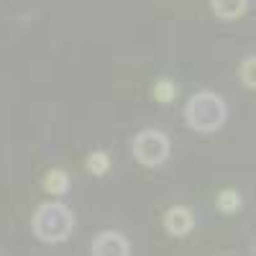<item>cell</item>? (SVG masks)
<instances>
[{
    "mask_svg": "<svg viewBox=\"0 0 256 256\" xmlns=\"http://www.w3.org/2000/svg\"><path fill=\"white\" fill-rule=\"evenodd\" d=\"M218 208L223 212H236L241 208V195H238V192H233V190H223L218 195Z\"/></svg>",
    "mask_w": 256,
    "mask_h": 256,
    "instance_id": "10",
    "label": "cell"
},
{
    "mask_svg": "<svg viewBox=\"0 0 256 256\" xmlns=\"http://www.w3.org/2000/svg\"><path fill=\"white\" fill-rule=\"evenodd\" d=\"M92 256H128V244L120 233L105 230L92 244Z\"/></svg>",
    "mask_w": 256,
    "mask_h": 256,
    "instance_id": "4",
    "label": "cell"
},
{
    "mask_svg": "<svg viewBox=\"0 0 256 256\" xmlns=\"http://www.w3.org/2000/svg\"><path fill=\"white\" fill-rule=\"evenodd\" d=\"M44 187H46V192H52V195H62V192H67V187H70L67 172H62V169H52V172L46 174V180H44Z\"/></svg>",
    "mask_w": 256,
    "mask_h": 256,
    "instance_id": "7",
    "label": "cell"
},
{
    "mask_svg": "<svg viewBox=\"0 0 256 256\" xmlns=\"http://www.w3.org/2000/svg\"><path fill=\"white\" fill-rule=\"evenodd\" d=\"M74 226L72 210L64 202H44L34 216V233L44 244H59L70 236Z\"/></svg>",
    "mask_w": 256,
    "mask_h": 256,
    "instance_id": "2",
    "label": "cell"
},
{
    "mask_svg": "<svg viewBox=\"0 0 256 256\" xmlns=\"http://www.w3.org/2000/svg\"><path fill=\"white\" fill-rule=\"evenodd\" d=\"M131 152H134L136 162H141L146 166H156V164H162L169 156V141L159 131H141L134 138Z\"/></svg>",
    "mask_w": 256,
    "mask_h": 256,
    "instance_id": "3",
    "label": "cell"
},
{
    "mask_svg": "<svg viewBox=\"0 0 256 256\" xmlns=\"http://www.w3.org/2000/svg\"><path fill=\"white\" fill-rule=\"evenodd\" d=\"M108 166H110V159L105 152H92L88 156V169L95 174V177H102L105 172H108Z\"/></svg>",
    "mask_w": 256,
    "mask_h": 256,
    "instance_id": "9",
    "label": "cell"
},
{
    "mask_svg": "<svg viewBox=\"0 0 256 256\" xmlns=\"http://www.w3.org/2000/svg\"><path fill=\"white\" fill-rule=\"evenodd\" d=\"M164 228L172 233V236H184V233H190V228H192V212H190V208H184V205L169 208L166 216H164Z\"/></svg>",
    "mask_w": 256,
    "mask_h": 256,
    "instance_id": "5",
    "label": "cell"
},
{
    "mask_svg": "<svg viewBox=\"0 0 256 256\" xmlns=\"http://www.w3.org/2000/svg\"><path fill=\"white\" fill-rule=\"evenodd\" d=\"M152 95H154L159 102H169V100L177 98V84L169 82V80H159L154 88H152Z\"/></svg>",
    "mask_w": 256,
    "mask_h": 256,
    "instance_id": "8",
    "label": "cell"
},
{
    "mask_svg": "<svg viewBox=\"0 0 256 256\" xmlns=\"http://www.w3.org/2000/svg\"><path fill=\"white\" fill-rule=\"evenodd\" d=\"M248 0H210V8L218 18H238L244 16Z\"/></svg>",
    "mask_w": 256,
    "mask_h": 256,
    "instance_id": "6",
    "label": "cell"
},
{
    "mask_svg": "<svg viewBox=\"0 0 256 256\" xmlns=\"http://www.w3.org/2000/svg\"><path fill=\"white\" fill-rule=\"evenodd\" d=\"M184 120L190 128L202 134H210L223 126L226 120V102L216 92H198L184 105Z\"/></svg>",
    "mask_w": 256,
    "mask_h": 256,
    "instance_id": "1",
    "label": "cell"
},
{
    "mask_svg": "<svg viewBox=\"0 0 256 256\" xmlns=\"http://www.w3.org/2000/svg\"><path fill=\"white\" fill-rule=\"evenodd\" d=\"M244 84H248V88H256V56H248L241 62V70H238Z\"/></svg>",
    "mask_w": 256,
    "mask_h": 256,
    "instance_id": "11",
    "label": "cell"
}]
</instances>
